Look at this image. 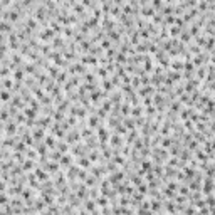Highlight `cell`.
I'll list each match as a JSON object with an SVG mask.
<instances>
[{
  "label": "cell",
  "instance_id": "obj_14",
  "mask_svg": "<svg viewBox=\"0 0 215 215\" xmlns=\"http://www.w3.org/2000/svg\"><path fill=\"white\" fill-rule=\"evenodd\" d=\"M140 192H141V193H145V192H146V185H140Z\"/></svg>",
  "mask_w": 215,
  "mask_h": 215
},
{
  "label": "cell",
  "instance_id": "obj_7",
  "mask_svg": "<svg viewBox=\"0 0 215 215\" xmlns=\"http://www.w3.org/2000/svg\"><path fill=\"white\" fill-rule=\"evenodd\" d=\"M69 161H71V156H62V160H61L62 165H69Z\"/></svg>",
  "mask_w": 215,
  "mask_h": 215
},
{
  "label": "cell",
  "instance_id": "obj_13",
  "mask_svg": "<svg viewBox=\"0 0 215 215\" xmlns=\"http://www.w3.org/2000/svg\"><path fill=\"white\" fill-rule=\"evenodd\" d=\"M99 205H106V198H103V197H101V198H99V202H98Z\"/></svg>",
  "mask_w": 215,
  "mask_h": 215
},
{
  "label": "cell",
  "instance_id": "obj_11",
  "mask_svg": "<svg viewBox=\"0 0 215 215\" xmlns=\"http://www.w3.org/2000/svg\"><path fill=\"white\" fill-rule=\"evenodd\" d=\"M161 143H163V146H170V145H171V141H170V140H168V138H166V140H163V141H161Z\"/></svg>",
  "mask_w": 215,
  "mask_h": 215
},
{
  "label": "cell",
  "instance_id": "obj_4",
  "mask_svg": "<svg viewBox=\"0 0 215 215\" xmlns=\"http://www.w3.org/2000/svg\"><path fill=\"white\" fill-rule=\"evenodd\" d=\"M170 32H171V35H178V34H180V27H175V25H173L171 27V29H170Z\"/></svg>",
  "mask_w": 215,
  "mask_h": 215
},
{
  "label": "cell",
  "instance_id": "obj_6",
  "mask_svg": "<svg viewBox=\"0 0 215 215\" xmlns=\"http://www.w3.org/2000/svg\"><path fill=\"white\" fill-rule=\"evenodd\" d=\"M13 76H15L17 81H20L22 77H24V72H22V71H15V74H13Z\"/></svg>",
  "mask_w": 215,
  "mask_h": 215
},
{
  "label": "cell",
  "instance_id": "obj_10",
  "mask_svg": "<svg viewBox=\"0 0 215 215\" xmlns=\"http://www.w3.org/2000/svg\"><path fill=\"white\" fill-rule=\"evenodd\" d=\"M86 208H88V210H93V208H94V203H93V202H88V203H86Z\"/></svg>",
  "mask_w": 215,
  "mask_h": 215
},
{
  "label": "cell",
  "instance_id": "obj_3",
  "mask_svg": "<svg viewBox=\"0 0 215 215\" xmlns=\"http://www.w3.org/2000/svg\"><path fill=\"white\" fill-rule=\"evenodd\" d=\"M79 165H82L84 168H88V166H89V160H88V158H81V160H79Z\"/></svg>",
  "mask_w": 215,
  "mask_h": 215
},
{
  "label": "cell",
  "instance_id": "obj_5",
  "mask_svg": "<svg viewBox=\"0 0 215 215\" xmlns=\"http://www.w3.org/2000/svg\"><path fill=\"white\" fill-rule=\"evenodd\" d=\"M37 176L40 178V180H45V178H47V175H45V171H42V170H37Z\"/></svg>",
  "mask_w": 215,
  "mask_h": 215
},
{
  "label": "cell",
  "instance_id": "obj_9",
  "mask_svg": "<svg viewBox=\"0 0 215 215\" xmlns=\"http://www.w3.org/2000/svg\"><path fill=\"white\" fill-rule=\"evenodd\" d=\"M143 168L145 170H150V168H151V163L150 161H143Z\"/></svg>",
  "mask_w": 215,
  "mask_h": 215
},
{
  "label": "cell",
  "instance_id": "obj_1",
  "mask_svg": "<svg viewBox=\"0 0 215 215\" xmlns=\"http://www.w3.org/2000/svg\"><path fill=\"white\" fill-rule=\"evenodd\" d=\"M0 32H10V24H8L7 20L0 22Z\"/></svg>",
  "mask_w": 215,
  "mask_h": 215
},
{
  "label": "cell",
  "instance_id": "obj_12",
  "mask_svg": "<svg viewBox=\"0 0 215 215\" xmlns=\"http://www.w3.org/2000/svg\"><path fill=\"white\" fill-rule=\"evenodd\" d=\"M7 202V197L5 195H0V203H5Z\"/></svg>",
  "mask_w": 215,
  "mask_h": 215
},
{
  "label": "cell",
  "instance_id": "obj_2",
  "mask_svg": "<svg viewBox=\"0 0 215 215\" xmlns=\"http://www.w3.org/2000/svg\"><path fill=\"white\" fill-rule=\"evenodd\" d=\"M0 99H2V101H8V99H10V94H8L7 91H2V93H0Z\"/></svg>",
  "mask_w": 215,
  "mask_h": 215
},
{
  "label": "cell",
  "instance_id": "obj_15",
  "mask_svg": "<svg viewBox=\"0 0 215 215\" xmlns=\"http://www.w3.org/2000/svg\"><path fill=\"white\" fill-rule=\"evenodd\" d=\"M47 145H54V140L51 138V136H49V138H47Z\"/></svg>",
  "mask_w": 215,
  "mask_h": 215
},
{
  "label": "cell",
  "instance_id": "obj_16",
  "mask_svg": "<svg viewBox=\"0 0 215 215\" xmlns=\"http://www.w3.org/2000/svg\"><path fill=\"white\" fill-rule=\"evenodd\" d=\"M0 190H2V192L5 190V183H3V181H0Z\"/></svg>",
  "mask_w": 215,
  "mask_h": 215
},
{
  "label": "cell",
  "instance_id": "obj_8",
  "mask_svg": "<svg viewBox=\"0 0 215 215\" xmlns=\"http://www.w3.org/2000/svg\"><path fill=\"white\" fill-rule=\"evenodd\" d=\"M3 86H5V88H12V81L10 79H5V81H3Z\"/></svg>",
  "mask_w": 215,
  "mask_h": 215
}]
</instances>
